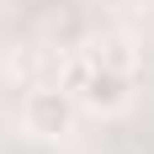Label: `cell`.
Segmentation results:
<instances>
[{
  "mask_svg": "<svg viewBox=\"0 0 154 154\" xmlns=\"http://www.w3.org/2000/svg\"><path fill=\"white\" fill-rule=\"evenodd\" d=\"M64 91L75 96L80 106H91V112H117L128 101V75L122 69H106L96 59H75L64 69Z\"/></svg>",
  "mask_w": 154,
  "mask_h": 154,
  "instance_id": "cell-1",
  "label": "cell"
},
{
  "mask_svg": "<svg viewBox=\"0 0 154 154\" xmlns=\"http://www.w3.org/2000/svg\"><path fill=\"white\" fill-rule=\"evenodd\" d=\"M21 122H27L32 138H64L75 128V96L64 85H48V91H32L27 106H21Z\"/></svg>",
  "mask_w": 154,
  "mask_h": 154,
  "instance_id": "cell-2",
  "label": "cell"
}]
</instances>
